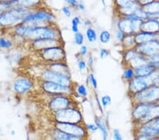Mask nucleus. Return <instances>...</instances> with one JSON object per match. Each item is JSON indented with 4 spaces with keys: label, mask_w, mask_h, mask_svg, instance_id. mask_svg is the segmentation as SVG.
I'll return each mask as SVG.
<instances>
[{
    "label": "nucleus",
    "mask_w": 159,
    "mask_h": 140,
    "mask_svg": "<svg viewBox=\"0 0 159 140\" xmlns=\"http://www.w3.org/2000/svg\"><path fill=\"white\" fill-rule=\"evenodd\" d=\"M39 39H55L63 40L60 28L55 23L32 28L28 34L25 40L28 42Z\"/></svg>",
    "instance_id": "nucleus-1"
},
{
    "label": "nucleus",
    "mask_w": 159,
    "mask_h": 140,
    "mask_svg": "<svg viewBox=\"0 0 159 140\" xmlns=\"http://www.w3.org/2000/svg\"><path fill=\"white\" fill-rule=\"evenodd\" d=\"M32 11V9L22 7H13L7 10L0 15V28L12 29L22 23L23 20Z\"/></svg>",
    "instance_id": "nucleus-2"
},
{
    "label": "nucleus",
    "mask_w": 159,
    "mask_h": 140,
    "mask_svg": "<svg viewBox=\"0 0 159 140\" xmlns=\"http://www.w3.org/2000/svg\"><path fill=\"white\" fill-rule=\"evenodd\" d=\"M54 123L84 124V116L79 106H71L55 113H52Z\"/></svg>",
    "instance_id": "nucleus-3"
},
{
    "label": "nucleus",
    "mask_w": 159,
    "mask_h": 140,
    "mask_svg": "<svg viewBox=\"0 0 159 140\" xmlns=\"http://www.w3.org/2000/svg\"><path fill=\"white\" fill-rule=\"evenodd\" d=\"M37 53L45 63L66 62V52L64 45L47 48Z\"/></svg>",
    "instance_id": "nucleus-4"
},
{
    "label": "nucleus",
    "mask_w": 159,
    "mask_h": 140,
    "mask_svg": "<svg viewBox=\"0 0 159 140\" xmlns=\"http://www.w3.org/2000/svg\"><path fill=\"white\" fill-rule=\"evenodd\" d=\"M132 104L156 103L159 100V86L152 84L131 97Z\"/></svg>",
    "instance_id": "nucleus-5"
},
{
    "label": "nucleus",
    "mask_w": 159,
    "mask_h": 140,
    "mask_svg": "<svg viewBox=\"0 0 159 140\" xmlns=\"http://www.w3.org/2000/svg\"><path fill=\"white\" fill-rule=\"evenodd\" d=\"M56 19L55 15L52 11L46 7H40L30 13L28 16L23 20V24H29L30 22H41L45 24L54 23Z\"/></svg>",
    "instance_id": "nucleus-6"
},
{
    "label": "nucleus",
    "mask_w": 159,
    "mask_h": 140,
    "mask_svg": "<svg viewBox=\"0 0 159 140\" xmlns=\"http://www.w3.org/2000/svg\"><path fill=\"white\" fill-rule=\"evenodd\" d=\"M71 106H79L73 96L66 95H58L51 96L47 103L48 109L52 113H55Z\"/></svg>",
    "instance_id": "nucleus-7"
},
{
    "label": "nucleus",
    "mask_w": 159,
    "mask_h": 140,
    "mask_svg": "<svg viewBox=\"0 0 159 140\" xmlns=\"http://www.w3.org/2000/svg\"><path fill=\"white\" fill-rule=\"evenodd\" d=\"M40 86L43 92L50 96L66 95L73 96L75 90L74 86H65L51 81L40 80Z\"/></svg>",
    "instance_id": "nucleus-8"
},
{
    "label": "nucleus",
    "mask_w": 159,
    "mask_h": 140,
    "mask_svg": "<svg viewBox=\"0 0 159 140\" xmlns=\"http://www.w3.org/2000/svg\"><path fill=\"white\" fill-rule=\"evenodd\" d=\"M39 78L40 80L51 81L65 86H74L75 84L71 79V76L53 72L47 67L42 69L40 72Z\"/></svg>",
    "instance_id": "nucleus-9"
},
{
    "label": "nucleus",
    "mask_w": 159,
    "mask_h": 140,
    "mask_svg": "<svg viewBox=\"0 0 159 140\" xmlns=\"http://www.w3.org/2000/svg\"><path fill=\"white\" fill-rule=\"evenodd\" d=\"M85 124V123H84ZM84 124H74L68 123H54L53 127L66 133L74 136L89 139V134Z\"/></svg>",
    "instance_id": "nucleus-10"
},
{
    "label": "nucleus",
    "mask_w": 159,
    "mask_h": 140,
    "mask_svg": "<svg viewBox=\"0 0 159 140\" xmlns=\"http://www.w3.org/2000/svg\"><path fill=\"white\" fill-rule=\"evenodd\" d=\"M12 87L18 95H25L34 88L35 82L28 76H20L14 80Z\"/></svg>",
    "instance_id": "nucleus-11"
},
{
    "label": "nucleus",
    "mask_w": 159,
    "mask_h": 140,
    "mask_svg": "<svg viewBox=\"0 0 159 140\" xmlns=\"http://www.w3.org/2000/svg\"><path fill=\"white\" fill-rule=\"evenodd\" d=\"M114 4L119 16H125L132 14L138 7H141L139 1L134 0H117L114 2Z\"/></svg>",
    "instance_id": "nucleus-12"
},
{
    "label": "nucleus",
    "mask_w": 159,
    "mask_h": 140,
    "mask_svg": "<svg viewBox=\"0 0 159 140\" xmlns=\"http://www.w3.org/2000/svg\"><path fill=\"white\" fill-rule=\"evenodd\" d=\"M29 43L30 47L36 52L49 47L64 45V40L55 39H39Z\"/></svg>",
    "instance_id": "nucleus-13"
},
{
    "label": "nucleus",
    "mask_w": 159,
    "mask_h": 140,
    "mask_svg": "<svg viewBox=\"0 0 159 140\" xmlns=\"http://www.w3.org/2000/svg\"><path fill=\"white\" fill-rule=\"evenodd\" d=\"M132 105V120L134 125H137L142 123L143 120L147 115L151 104L136 103Z\"/></svg>",
    "instance_id": "nucleus-14"
},
{
    "label": "nucleus",
    "mask_w": 159,
    "mask_h": 140,
    "mask_svg": "<svg viewBox=\"0 0 159 140\" xmlns=\"http://www.w3.org/2000/svg\"><path fill=\"white\" fill-rule=\"evenodd\" d=\"M148 86H149V84L145 77L135 76L132 80L128 82V93L131 98L135 94L144 90Z\"/></svg>",
    "instance_id": "nucleus-15"
},
{
    "label": "nucleus",
    "mask_w": 159,
    "mask_h": 140,
    "mask_svg": "<svg viewBox=\"0 0 159 140\" xmlns=\"http://www.w3.org/2000/svg\"><path fill=\"white\" fill-rule=\"evenodd\" d=\"M136 49L140 54L147 57L152 55L157 54L159 53V40L154 39L143 44L137 45Z\"/></svg>",
    "instance_id": "nucleus-16"
},
{
    "label": "nucleus",
    "mask_w": 159,
    "mask_h": 140,
    "mask_svg": "<svg viewBox=\"0 0 159 140\" xmlns=\"http://www.w3.org/2000/svg\"><path fill=\"white\" fill-rule=\"evenodd\" d=\"M141 7L148 14V19H157L159 15V1L150 0V1H139Z\"/></svg>",
    "instance_id": "nucleus-17"
},
{
    "label": "nucleus",
    "mask_w": 159,
    "mask_h": 140,
    "mask_svg": "<svg viewBox=\"0 0 159 140\" xmlns=\"http://www.w3.org/2000/svg\"><path fill=\"white\" fill-rule=\"evenodd\" d=\"M143 135L148 137H156L159 136V130L147 124H141L135 125L134 136Z\"/></svg>",
    "instance_id": "nucleus-18"
},
{
    "label": "nucleus",
    "mask_w": 159,
    "mask_h": 140,
    "mask_svg": "<svg viewBox=\"0 0 159 140\" xmlns=\"http://www.w3.org/2000/svg\"><path fill=\"white\" fill-rule=\"evenodd\" d=\"M50 137H52V140H89L87 138L84 137L74 136L72 134L66 133L52 126V129L50 131Z\"/></svg>",
    "instance_id": "nucleus-19"
},
{
    "label": "nucleus",
    "mask_w": 159,
    "mask_h": 140,
    "mask_svg": "<svg viewBox=\"0 0 159 140\" xmlns=\"http://www.w3.org/2000/svg\"><path fill=\"white\" fill-rule=\"evenodd\" d=\"M46 67L50 69L53 72H55L61 75L71 76V72L68 64L66 62H58L46 63Z\"/></svg>",
    "instance_id": "nucleus-20"
},
{
    "label": "nucleus",
    "mask_w": 159,
    "mask_h": 140,
    "mask_svg": "<svg viewBox=\"0 0 159 140\" xmlns=\"http://www.w3.org/2000/svg\"><path fill=\"white\" fill-rule=\"evenodd\" d=\"M141 30L151 34H158L159 32V20L148 19L143 21L141 25Z\"/></svg>",
    "instance_id": "nucleus-21"
},
{
    "label": "nucleus",
    "mask_w": 159,
    "mask_h": 140,
    "mask_svg": "<svg viewBox=\"0 0 159 140\" xmlns=\"http://www.w3.org/2000/svg\"><path fill=\"white\" fill-rule=\"evenodd\" d=\"M43 3V2L36 0H14L13 7H22V8H26L30 9H35L41 7V4Z\"/></svg>",
    "instance_id": "nucleus-22"
},
{
    "label": "nucleus",
    "mask_w": 159,
    "mask_h": 140,
    "mask_svg": "<svg viewBox=\"0 0 159 140\" xmlns=\"http://www.w3.org/2000/svg\"><path fill=\"white\" fill-rule=\"evenodd\" d=\"M117 29L122 30L125 34H133L132 21L127 18L119 16L117 21Z\"/></svg>",
    "instance_id": "nucleus-23"
},
{
    "label": "nucleus",
    "mask_w": 159,
    "mask_h": 140,
    "mask_svg": "<svg viewBox=\"0 0 159 140\" xmlns=\"http://www.w3.org/2000/svg\"><path fill=\"white\" fill-rule=\"evenodd\" d=\"M94 123L102 136V140H107L109 137V129L107 127L105 120L100 116H95Z\"/></svg>",
    "instance_id": "nucleus-24"
},
{
    "label": "nucleus",
    "mask_w": 159,
    "mask_h": 140,
    "mask_svg": "<svg viewBox=\"0 0 159 140\" xmlns=\"http://www.w3.org/2000/svg\"><path fill=\"white\" fill-rule=\"evenodd\" d=\"M156 35H157V34H151V33L140 30L139 32L134 34L135 41L137 43V45L143 44V43H147L150 40L156 39Z\"/></svg>",
    "instance_id": "nucleus-25"
},
{
    "label": "nucleus",
    "mask_w": 159,
    "mask_h": 140,
    "mask_svg": "<svg viewBox=\"0 0 159 140\" xmlns=\"http://www.w3.org/2000/svg\"><path fill=\"white\" fill-rule=\"evenodd\" d=\"M140 53L138 52L136 48H132V49H127L124 50L122 52V63L125 66H128L130 63L131 61H132L136 57H139Z\"/></svg>",
    "instance_id": "nucleus-26"
},
{
    "label": "nucleus",
    "mask_w": 159,
    "mask_h": 140,
    "mask_svg": "<svg viewBox=\"0 0 159 140\" xmlns=\"http://www.w3.org/2000/svg\"><path fill=\"white\" fill-rule=\"evenodd\" d=\"M31 29L32 27L29 24L20 23V24L16 25V26H14L11 29H12V34L19 35V36L24 38L25 39L28 34H29V32Z\"/></svg>",
    "instance_id": "nucleus-27"
},
{
    "label": "nucleus",
    "mask_w": 159,
    "mask_h": 140,
    "mask_svg": "<svg viewBox=\"0 0 159 140\" xmlns=\"http://www.w3.org/2000/svg\"><path fill=\"white\" fill-rule=\"evenodd\" d=\"M155 69L150 64H147V65L135 68V75L136 76H138V77H146V76L149 75Z\"/></svg>",
    "instance_id": "nucleus-28"
},
{
    "label": "nucleus",
    "mask_w": 159,
    "mask_h": 140,
    "mask_svg": "<svg viewBox=\"0 0 159 140\" xmlns=\"http://www.w3.org/2000/svg\"><path fill=\"white\" fill-rule=\"evenodd\" d=\"M124 50L132 49L136 48L137 47V43L135 41L134 34H127L125 35V37L121 43Z\"/></svg>",
    "instance_id": "nucleus-29"
},
{
    "label": "nucleus",
    "mask_w": 159,
    "mask_h": 140,
    "mask_svg": "<svg viewBox=\"0 0 159 140\" xmlns=\"http://www.w3.org/2000/svg\"><path fill=\"white\" fill-rule=\"evenodd\" d=\"M136 76L134 69L130 66H125L122 73V79L128 83Z\"/></svg>",
    "instance_id": "nucleus-30"
},
{
    "label": "nucleus",
    "mask_w": 159,
    "mask_h": 140,
    "mask_svg": "<svg viewBox=\"0 0 159 140\" xmlns=\"http://www.w3.org/2000/svg\"><path fill=\"white\" fill-rule=\"evenodd\" d=\"M147 64H148L147 57L142 55H140L139 57H136L135 59H134L132 61H131L128 66H130V67L135 69V68L141 67V66L142 65H147Z\"/></svg>",
    "instance_id": "nucleus-31"
},
{
    "label": "nucleus",
    "mask_w": 159,
    "mask_h": 140,
    "mask_svg": "<svg viewBox=\"0 0 159 140\" xmlns=\"http://www.w3.org/2000/svg\"><path fill=\"white\" fill-rule=\"evenodd\" d=\"M15 43L11 38L1 37L0 38V48L4 50H9L14 47Z\"/></svg>",
    "instance_id": "nucleus-32"
},
{
    "label": "nucleus",
    "mask_w": 159,
    "mask_h": 140,
    "mask_svg": "<svg viewBox=\"0 0 159 140\" xmlns=\"http://www.w3.org/2000/svg\"><path fill=\"white\" fill-rule=\"evenodd\" d=\"M85 34L87 40L91 43H95L97 40V39H98V34H97L96 30L91 26L87 28L85 31Z\"/></svg>",
    "instance_id": "nucleus-33"
},
{
    "label": "nucleus",
    "mask_w": 159,
    "mask_h": 140,
    "mask_svg": "<svg viewBox=\"0 0 159 140\" xmlns=\"http://www.w3.org/2000/svg\"><path fill=\"white\" fill-rule=\"evenodd\" d=\"M74 90H75V93L77 94L79 97H81L82 98L88 97L89 91L86 85L81 84L74 86Z\"/></svg>",
    "instance_id": "nucleus-34"
},
{
    "label": "nucleus",
    "mask_w": 159,
    "mask_h": 140,
    "mask_svg": "<svg viewBox=\"0 0 159 140\" xmlns=\"http://www.w3.org/2000/svg\"><path fill=\"white\" fill-rule=\"evenodd\" d=\"M112 35L109 30H102L98 35V39L102 44H107L111 40Z\"/></svg>",
    "instance_id": "nucleus-35"
},
{
    "label": "nucleus",
    "mask_w": 159,
    "mask_h": 140,
    "mask_svg": "<svg viewBox=\"0 0 159 140\" xmlns=\"http://www.w3.org/2000/svg\"><path fill=\"white\" fill-rule=\"evenodd\" d=\"M14 0H2L0 1V15L3 14L7 10L13 8Z\"/></svg>",
    "instance_id": "nucleus-36"
},
{
    "label": "nucleus",
    "mask_w": 159,
    "mask_h": 140,
    "mask_svg": "<svg viewBox=\"0 0 159 140\" xmlns=\"http://www.w3.org/2000/svg\"><path fill=\"white\" fill-rule=\"evenodd\" d=\"M134 14L138 19L142 20V21H145V20L148 19V14L144 11V9L142 7H138L134 11Z\"/></svg>",
    "instance_id": "nucleus-37"
},
{
    "label": "nucleus",
    "mask_w": 159,
    "mask_h": 140,
    "mask_svg": "<svg viewBox=\"0 0 159 140\" xmlns=\"http://www.w3.org/2000/svg\"><path fill=\"white\" fill-rule=\"evenodd\" d=\"M71 30L74 34H76V33L79 32V26L81 25V21L79 16H74L72 19H71Z\"/></svg>",
    "instance_id": "nucleus-38"
},
{
    "label": "nucleus",
    "mask_w": 159,
    "mask_h": 140,
    "mask_svg": "<svg viewBox=\"0 0 159 140\" xmlns=\"http://www.w3.org/2000/svg\"><path fill=\"white\" fill-rule=\"evenodd\" d=\"M100 102L103 109H106L112 103V98L109 95H104L100 98Z\"/></svg>",
    "instance_id": "nucleus-39"
},
{
    "label": "nucleus",
    "mask_w": 159,
    "mask_h": 140,
    "mask_svg": "<svg viewBox=\"0 0 159 140\" xmlns=\"http://www.w3.org/2000/svg\"><path fill=\"white\" fill-rule=\"evenodd\" d=\"M84 35L81 32H78L74 35V43L76 45L82 46L84 43Z\"/></svg>",
    "instance_id": "nucleus-40"
},
{
    "label": "nucleus",
    "mask_w": 159,
    "mask_h": 140,
    "mask_svg": "<svg viewBox=\"0 0 159 140\" xmlns=\"http://www.w3.org/2000/svg\"><path fill=\"white\" fill-rule=\"evenodd\" d=\"M88 82L90 85L91 86V87L93 88V90L96 91L97 88H98V81H97V79L95 76L93 72L89 73V75L88 76Z\"/></svg>",
    "instance_id": "nucleus-41"
},
{
    "label": "nucleus",
    "mask_w": 159,
    "mask_h": 140,
    "mask_svg": "<svg viewBox=\"0 0 159 140\" xmlns=\"http://www.w3.org/2000/svg\"><path fill=\"white\" fill-rule=\"evenodd\" d=\"M125 35H126V34H125V33H123L122 30H120L117 29L116 31H115V40H116V41L117 43H119L121 44L123 41V40H124Z\"/></svg>",
    "instance_id": "nucleus-42"
},
{
    "label": "nucleus",
    "mask_w": 159,
    "mask_h": 140,
    "mask_svg": "<svg viewBox=\"0 0 159 140\" xmlns=\"http://www.w3.org/2000/svg\"><path fill=\"white\" fill-rule=\"evenodd\" d=\"M77 66L79 70L82 72V71H84L87 68V63L84 60L82 59V58L79 56L77 57Z\"/></svg>",
    "instance_id": "nucleus-43"
},
{
    "label": "nucleus",
    "mask_w": 159,
    "mask_h": 140,
    "mask_svg": "<svg viewBox=\"0 0 159 140\" xmlns=\"http://www.w3.org/2000/svg\"><path fill=\"white\" fill-rule=\"evenodd\" d=\"M146 124L159 130V117L152 119L151 120L148 121V123H147Z\"/></svg>",
    "instance_id": "nucleus-44"
},
{
    "label": "nucleus",
    "mask_w": 159,
    "mask_h": 140,
    "mask_svg": "<svg viewBox=\"0 0 159 140\" xmlns=\"http://www.w3.org/2000/svg\"><path fill=\"white\" fill-rule=\"evenodd\" d=\"M148 62L151 65H153V64H156L159 62V53L157 54H154L149 56V57H147Z\"/></svg>",
    "instance_id": "nucleus-45"
},
{
    "label": "nucleus",
    "mask_w": 159,
    "mask_h": 140,
    "mask_svg": "<svg viewBox=\"0 0 159 140\" xmlns=\"http://www.w3.org/2000/svg\"><path fill=\"white\" fill-rule=\"evenodd\" d=\"M110 51L106 48H101L99 51V56L101 60H105L110 56Z\"/></svg>",
    "instance_id": "nucleus-46"
},
{
    "label": "nucleus",
    "mask_w": 159,
    "mask_h": 140,
    "mask_svg": "<svg viewBox=\"0 0 159 140\" xmlns=\"http://www.w3.org/2000/svg\"><path fill=\"white\" fill-rule=\"evenodd\" d=\"M112 138H113V140H124L121 132L118 129L116 128L112 130Z\"/></svg>",
    "instance_id": "nucleus-47"
},
{
    "label": "nucleus",
    "mask_w": 159,
    "mask_h": 140,
    "mask_svg": "<svg viewBox=\"0 0 159 140\" xmlns=\"http://www.w3.org/2000/svg\"><path fill=\"white\" fill-rule=\"evenodd\" d=\"M84 125H85L86 128L87 130L89 132H91V133H95V132H96L97 130H98V127H96V124H92V123H86L84 124Z\"/></svg>",
    "instance_id": "nucleus-48"
},
{
    "label": "nucleus",
    "mask_w": 159,
    "mask_h": 140,
    "mask_svg": "<svg viewBox=\"0 0 159 140\" xmlns=\"http://www.w3.org/2000/svg\"><path fill=\"white\" fill-rule=\"evenodd\" d=\"M61 11H62L64 14H65V16L67 18H70L71 16V15H72L71 7H69L68 5H65V6H64L62 8H61Z\"/></svg>",
    "instance_id": "nucleus-49"
},
{
    "label": "nucleus",
    "mask_w": 159,
    "mask_h": 140,
    "mask_svg": "<svg viewBox=\"0 0 159 140\" xmlns=\"http://www.w3.org/2000/svg\"><path fill=\"white\" fill-rule=\"evenodd\" d=\"M79 55L80 57H85V56H87L89 55V48L87 47V45H83L82 46H81L80 50H79Z\"/></svg>",
    "instance_id": "nucleus-50"
},
{
    "label": "nucleus",
    "mask_w": 159,
    "mask_h": 140,
    "mask_svg": "<svg viewBox=\"0 0 159 140\" xmlns=\"http://www.w3.org/2000/svg\"><path fill=\"white\" fill-rule=\"evenodd\" d=\"M86 63H87V66H89L90 70H92V69H93V65H94V58L93 57V55H92L91 54L88 55Z\"/></svg>",
    "instance_id": "nucleus-51"
},
{
    "label": "nucleus",
    "mask_w": 159,
    "mask_h": 140,
    "mask_svg": "<svg viewBox=\"0 0 159 140\" xmlns=\"http://www.w3.org/2000/svg\"><path fill=\"white\" fill-rule=\"evenodd\" d=\"M65 2L68 4L69 7H72V8H76L77 7L79 2L76 0H66Z\"/></svg>",
    "instance_id": "nucleus-52"
},
{
    "label": "nucleus",
    "mask_w": 159,
    "mask_h": 140,
    "mask_svg": "<svg viewBox=\"0 0 159 140\" xmlns=\"http://www.w3.org/2000/svg\"><path fill=\"white\" fill-rule=\"evenodd\" d=\"M95 98H96V105H97V106H98L99 111L101 112V114L103 115L104 114V111H103V110H102V107L101 104V102H100V99L98 98V95H97L96 93V95H95Z\"/></svg>",
    "instance_id": "nucleus-53"
},
{
    "label": "nucleus",
    "mask_w": 159,
    "mask_h": 140,
    "mask_svg": "<svg viewBox=\"0 0 159 140\" xmlns=\"http://www.w3.org/2000/svg\"><path fill=\"white\" fill-rule=\"evenodd\" d=\"M76 9L80 10V11H84V10L86 9V5L84 4L83 2H79V4L77 5Z\"/></svg>",
    "instance_id": "nucleus-54"
},
{
    "label": "nucleus",
    "mask_w": 159,
    "mask_h": 140,
    "mask_svg": "<svg viewBox=\"0 0 159 140\" xmlns=\"http://www.w3.org/2000/svg\"><path fill=\"white\" fill-rule=\"evenodd\" d=\"M84 25H85V26H87V27H91V21H90L89 19H86L85 21H84Z\"/></svg>",
    "instance_id": "nucleus-55"
},
{
    "label": "nucleus",
    "mask_w": 159,
    "mask_h": 140,
    "mask_svg": "<svg viewBox=\"0 0 159 140\" xmlns=\"http://www.w3.org/2000/svg\"><path fill=\"white\" fill-rule=\"evenodd\" d=\"M149 64V63H148ZM151 65V64H150ZM152 67L155 69V70H159V62L158 63H156V64H153V65H151Z\"/></svg>",
    "instance_id": "nucleus-56"
},
{
    "label": "nucleus",
    "mask_w": 159,
    "mask_h": 140,
    "mask_svg": "<svg viewBox=\"0 0 159 140\" xmlns=\"http://www.w3.org/2000/svg\"><path fill=\"white\" fill-rule=\"evenodd\" d=\"M155 84L159 86V75H158V76L157 77V79H156V80L155 81Z\"/></svg>",
    "instance_id": "nucleus-57"
},
{
    "label": "nucleus",
    "mask_w": 159,
    "mask_h": 140,
    "mask_svg": "<svg viewBox=\"0 0 159 140\" xmlns=\"http://www.w3.org/2000/svg\"><path fill=\"white\" fill-rule=\"evenodd\" d=\"M11 135H15V131L14 130H12L11 132Z\"/></svg>",
    "instance_id": "nucleus-58"
},
{
    "label": "nucleus",
    "mask_w": 159,
    "mask_h": 140,
    "mask_svg": "<svg viewBox=\"0 0 159 140\" xmlns=\"http://www.w3.org/2000/svg\"><path fill=\"white\" fill-rule=\"evenodd\" d=\"M157 103V104H158V105H159V100L157 101V103Z\"/></svg>",
    "instance_id": "nucleus-59"
},
{
    "label": "nucleus",
    "mask_w": 159,
    "mask_h": 140,
    "mask_svg": "<svg viewBox=\"0 0 159 140\" xmlns=\"http://www.w3.org/2000/svg\"><path fill=\"white\" fill-rule=\"evenodd\" d=\"M158 34H159V32H158Z\"/></svg>",
    "instance_id": "nucleus-60"
},
{
    "label": "nucleus",
    "mask_w": 159,
    "mask_h": 140,
    "mask_svg": "<svg viewBox=\"0 0 159 140\" xmlns=\"http://www.w3.org/2000/svg\"><path fill=\"white\" fill-rule=\"evenodd\" d=\"M0 140H1V139H0Z\"/></svg>",
    "instance_id": "nucleus-61"
}]
</instances>
